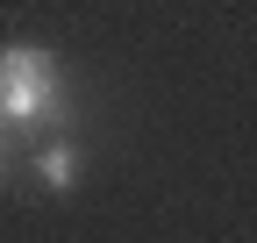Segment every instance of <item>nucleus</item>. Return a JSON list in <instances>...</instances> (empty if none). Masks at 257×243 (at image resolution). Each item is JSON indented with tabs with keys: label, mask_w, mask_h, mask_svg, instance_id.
Returning <instances> with one entry per match:
<instances>
[{
	"label": "nucleus",
	"mask_w": 257,
	"mask_h": 243,
	"mask_svg": "<svg viewBox=\"0 0 257 243\" xmlns=\"http://www.w3.org/2000/svg\"><path fill=\"white\" fill-rule=\"evenodd\" d=\"M72 122V100L57 86V57L43 43H8L0 50V136H36Z\"/></svg>",
	"instance_id": "1"
},
{
	"label": "nucleus",
	"mask_w": 257,
	"mask_h": 243,
	"mask_svg": "<svg viewBox=\"0 0 257 243\" xmlns=\"http://www.w3.org/2000/svg\"><path fill=\"white\" fill-rule=\"evenodd\" d=\"M29 165H36V179H43L50 193H72V186H79V143H72V136L36 143V158H29Z\"/></svg>",
	"instance_id": "2"
},
{
	"label": "nucleus",
	"mask_w": 257,
	"mask_h": 243,
	"mask_svg": "<svg viewBox=\"0 0 257 243\" xmlns=\"http://www.w3.org/2000/svg\"><path fill=\"white\" fill-rule=\"evenodd\" d=\"M0 143H8V136H0Z\"/></svg>",
	"instance_id": "3"
}]
</instances>
